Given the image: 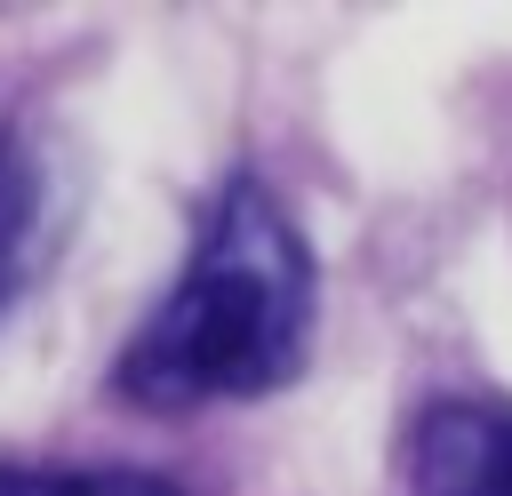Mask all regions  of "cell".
I'll list each match as a JSON object with an SVG mask.
<instances>
[{
    "label": "cell",
    "instance_id": "7a4b0ae2",
    "mask_svg": "<svg viewBox=\"0 0 512 496\" xmlns=\"http://www.w3.org/2000/svg\"><path fill=\"white\" fill-rule=\"evenodd\" d=\"M416 496H512V408L448 400L424 416L408 456Z\"/></svg>",
    "mask_w": 512,
    "mask_h": 496
},
{
    "label": "cell",
    "instance_id": "3957f363",
    "mask_svg": "<svg viewBox=\"0 0 512 496\" xmlns=\"http://www.w3.org/2000/svg\"><path fill=\"white\" fill-rule=\"evenodd\" d=\"M32 232H40V168H32L16 144H0V312H8L16 288H24Z\"/></svg>",
    "mask_w": 512,
    "mask_h": 496
},
{
    "label": "cell",
    "instance_id": "6da1fadb",
    "mask_svg": "<svg viewBox=\"0 0 512 496\" xmlns=\"http://www.w3.org/2000/svg\"><path fill=\"white\" fill-rule=\"evenodd\" d=\"M320 312L312 248L256 176H232L192 264L120 352V392L144 408L256 400L304 368Z\"/></svg>",
    "mask_w": 512,
    "mask_h": 496
},
{
    "label": "cell",
    "instance_id": "277c9868",
    "mask_svg": "<svg viewBox=\"0 0 512 496\" xmlns=\"http://www.w3.org/2000/svg\"><path fill=\"white\" fill-rule=\"evenodd\" d=\"M0 496H176V488L144 480V472H32V464H0Z\"/></svg>",
    "mask_w": 512,
    "mask_h": 496
}]
</instances>
